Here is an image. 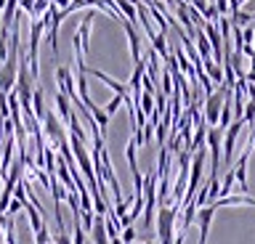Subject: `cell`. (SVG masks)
Masks as SVG:
<instances>
[{
    "instance_id": "cell-3",
    "label": "cell",
    "mask_w": 255,
    "mask_h": 244,
    "mask_svg": "<svg viewBox=\"0 0 255 244\" xmlns=\"http://www.w3.org/2000/svg\"><path fill=\"white\" fill-rule=\"evenodd\" d=\"M40 122H43V125H40L43 136H48V138H51V144H53L51 149H56V146L61 144V141H67L69 133L64 130V125H61L59 120H56V114H53V112H45V117H43Z\"/></svg>"
},
{
    "instance_id": "cell-20",
    "label": "cell",
    "mask_w": 255,
    "mask_h": 244,
    "mask_svg": "<svg viewBox=\"0 0 255 244\" xmlns=\"http://www.w3.org/2000/svg\"><path fill=\"white\" fill-rule=\"evenodd\" d=\"M207 5H210L207 0H191V8H194V11H199V13H205V8H207Z\"/></svg>"
},
{
    "instance_id": "cell-18",
    "label": "cell",
    "mask_w": 255,
    "mask_h": 244,
    "mask_svg": "<svg viewBox=\"0 0 255 244\" xmlns=\"http://www.w3.org/2000/svg\"><path fill=\"white\" fill-rule=\"evenodd\" d=\"M215 11H218V16H229V0H213Z\"/></svg>"
},
{
    "instance_id": "cell-8",
    "label": "cell",
    "mask_w": 255,
    "mask_h": 244,
    "mask_svg": "<svg viewBox=\"0 0 255 244\" xmlns=\"http://www.w3.org/2000/svg\"><path fill=\"white\" fill-rule=\"evenodd\" d=\"M239 204H247V207H255V199L247 194H231V196H223V199H215L213 207L221 210V207H239Z\"/></svg>"
},
{
    "instance_id": "cell-13",
    "label": "cell",
    "mask_w": 255,
    "mask_h": 244,
    "mask_svg": "<svg viewBox=\"0 0 255 244\" xmlns=\"http://www.w3.org/2000/svg\"><path fill=\"white\" fill-rule=\"evenodd\" d=\"M56 109H59L61 120L67 122V120H69V114H72V104H69V98L64 96V93H56Z\"/></svg>"
},
{
    "instance_id": "cell-9",
    "label": "cell",
    "mask_w": 255,
    "mask_h": 244,
    "mask_svg": "<svg viewBox=\"0 0 255 244\" xmlns=\"http://www.w3.org/2000/svg\"><path fill=\"white\" fill-rule=\"evenodd\" d=\"M157 170H149L143 175V202H157Z\"/></svg>"
},
{
    "instance_id": "cell-17",
    "label": "cell",
    "mask_w": 255,
    "mask_h": 244,
    "mask_svg": "<svg viewBox=\"0 0 255 244\" xmlns=\"http://www.w3.org/2000/svg\"><path fill=\"white\" fill-rule=\"evenodd\" d=\"M123 244H135V228L133 226L123 228Z\"/></svg>"
},
{
    "instance_id": "cell-21",
    "label": "cell",
    "mask_w": 255,
    "mask_h": 244,
    "mask_svg": "<svg viewBox=\"0 0 255 244\" xmlns=\"http://www.w3.org/2000/svg\"><path fill=\"white\" fill-rule=\"evenodd\" d=\"M250 146H255V130H253V136H250Z\"/></svg>"
},
{
    "instance_id": "cell-10",
    "label": "cell",
    "mask_w": 255,
    "mask_h": 244,
    "mask_svg": "<svg viewBox=\"0 0 255 244\" xmlns=\"http://www.w3.org/2000/svg\"><path fill=\"white\" fill-rule=\"evenodd\" d=\"M194 37H197V53H199V59H213V51H210V43H207V37L202 29H194Z\"/></svg>"
},
{
    "instance_id": "cell-15",
    "label": "cell",
    "mask_w": 255,
    "mask_h": 244,
    "mask_svg": "<svg viewBox=\"0 0 255 244\" xmlns=\"http://www.w3.org/2000/svg\"><path fill=\"white\" fill-rule=\"evenodd\" d=\"M159 82H162V96L167 98V96L173 93V77H170V72H167V69L162 72V80H159Z\"/></svg>"
},
{
    "instance_id": "cell-7",
    "label": "cell",
    "mask_w": 255,
    "mask_h": 244,
    "mask_svg": "<svg viewBox=\"0 0 255 244\" xmlns=\"http://www.w3.org/2000/svg\"><path fill=\"white\" fill-rule=\"evenodd\" d=\"M123 24H125V32H128V43H130L133 64H141L143 56H141V35H138V29H135V24H130V21H123Z\"/></svg>"
},
{
    "instance_id": "cell-2",
    "label": "cell",
    "mask_w": 255,
    "mask_h": 244,
    "mask_svg": "<svg viewBox=\"0 0 255 244\" xmlns=\"http://www.w3.org/2000/svg\"><path fill=\"white\" fill-rule=\"evenodd\" d=\"M242 125H245V120H234V122H231L226 130H223L221 162H226V167L231 164V160H234V146H237V138H239V133H242Z\"/></svg>"
},
{
    "instance_id": "cell-4",
    "label": "cell",
    "mask_w": 255,
    "mask_h": 244,
    "mask_svg": "<svg viewBox=\"0 0 255 244\" xmlns=\"http://www.w3.org/2000/svg\"><path fill=\"white\" fill-rule=\"evenodd\" d=\"M250 152H253V146L247 144V149L239 154V162L231 167V170H234V180L239 183V194H247V191H250V186H247V162H250Z\"/></svg>"
},
{
    "instance_id": "cell-1",
    "label": "cell",
    "mask_w": 255,
    "mask_h": 244,
    "mask_svg": "<svg viewBox=\"0 0 255 244\" xmlns=\"http://www.w3.org/2000/svg\"><path fill=\"white\" fill-rule=\"evenodd\" d=\"M226 96H231V90H226L221 85L218 90H213L210 96L205 98V114L202 120L207 125H213V128H218V117H221V109H223V101H226Z\"/></svg>"
},
{
    "instance_id": "cell-23",
    "label": "cell",
    "mask_w": 255,
    "mask_h": 244,
    "mask_svg": "<svg viewBox=\"0 0 255 244\" xmlns=\"http://www.w3.org/2000/svg\"><path fill=\"white\" fill-rule=\"evenodd\" d=\"M149 244H154V242H149Z\"/></svg>"
},
{
    "instance_id": "cell-6",
    "label": "cell",
    "mask_w": 255,
    "mask_h": 244,
    "mask_svg": "<svg viewBox=\"0 0 255 244\" xmlns=\"http://www.w3.org/2000/svg\"><path fill=\"white\" fill-rule=\"evenodd\" d=\"M91 27H93V8H91V13H85V19L80 21V27L75 29V35L80 40V51L83 53L91 51Z\"/></svg>"
},
{
    "instance_id": "cell-16",
    "label": "cell",
    "mask_w": 255,
    "mask_h": 244,
    "mask_svg": "<svg viewBox=\"0 0 255 244\" xmlns=\"http://www.w3.org/2000/svg\"><path fill=\"white\" fill-rule=\"evenodd\" d=\"M120 104H123V98H120V96H115V98H112L109 104H107V109H104V112H107V117H109V120H112V114H115L117 109H120Z\"/></svg>"
},
{
    "instance_id": "cell-22",
    "label": "cell",
    "mask_w": 255,
    "mask_h": 244,
    "mask_svg": "<svg viewBox=\"0 0 255 244\" xmlns=\"http://www.w3.org/2000/svg\"><path fill=\"white\" fill-rule=\"evenodd\" d=\"M135 244H143V242H135Z\"/></svg>"
},
{
    "instance_id": "cell-12",
    "label": "cell",
    "mask_w": 255,
    "mask_h": 244,
    "mask_svg": "<svg viewBox=\"0 0 255 244\" xmlns=\"http://www.w3.org/2000/svg\"><path fill=\"white\" fill-rule=\"evenodd\" d=\"M135 149H138V144L135 141H130L125 149V157H128V164H130V172H133V180L135 178H141V172H138V162H135Z\"/></svg>"
},
{
    "instance_id": "cell-14",
    "label": "cell",
    "mask_w": 255,
    "mask_h": 244,
    "mask_svg": "<svg viewBox=\"0 0 255 244\" xmlns=\"http://www.w3.org/2000/svg\"><path fill=\"white\" fill-rule=\"evenodd\" d=\"M231 191H234V170H226V178L221 180V194H218V199H223V196H231Z\"/></svg>"
},
{
    "instance_id": "cell-19",
    "label": "cell",
    "mask_w": 255,
    "mask_h": 244,
    "mask_svg": "<svg viewBox=\"0 0 255 244\" xmlns=\"http://www.w3.org/2000/svg\"><path fill=\"white\" fill-rule=\"evenodd\" d=\"M24 207H21V202H16V199H11L8 202V210H5V218H13L16 212H21Z\"/></svg>"
},
{
    "instance_id": "cell-11",
    "label": "cell",
    "mask_w": 255,
    "mask_h": 244,
    "mask_svg": "<svg viewBox=\"0 0 255 244\" xmlns=\"http://www.w3.org/2000/svg\"><path fill=\"white\" fill-rule=\"evenodd\" d=\"M135 106L141 109L143 114H146V120L151 114H154V93H146V90H141V98L135 101Z\"/></svg>"
},
{
    "instance_id": "cell-5",
    "label": "cell",
    "mask_w": 255,
    "mask_h": 244,
    "mask_svg": "<svg viewBox=\"0 0 255 244\" xmlns=\"http://www.w3.org/2000/svg\"><path fill=\"white\" fill-rule=\"evenodd\" d=\"M53 75H56V80H59V93H64V96L69 98V104L80 101L77 93H75V88H72V82H75V80H72V72H69V69H67V67H56Z\"/></svg>"
}]
</instances>
